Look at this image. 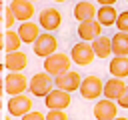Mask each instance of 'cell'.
Here are the masks:
<instances>
[{
	"label": "cell",
	"mask_w": 128,
	"mask_h": 120,
	"mask_svg": "<svg viewBox=\"0 0 128 120\" xmlns=\"http://www.w3.org/2000/svg\"><path fill=\"white\" fill-rule=\"evenodd\" d=\"M0 6H2V0H0Z\"/></svg>",
	"instance_id": "obj_37"
},
{
	"label": "cell",
	"mask_w": 128,
	"mask_h": 120,
	"mask_svg": "<svg viewBox=\"0 0 128 120\" xmlns=\"http://www.w3.org/2000/svg\"><path fill=\"white\" fill-rule=\"evenodd\" d=\"M26 66H28V56H26L22 50L6 54V60H4V68H6L8 72H22Z\"/></svg>",
	"instance_id": "obj_16"
},
{
	"label": "cell",
	"mask_w": 128,
	"mask_h": 120,
	"mask_svg": "<svg viewBox=\"0 0 128 120\" xmlns=\"http://www.w3.org/2000/svg\"><path fill=\"white\" fill-rule=\"evenodd\" d=\"M60 24H62V14H60V10H56V8H44V10L38 14V26H40L42 30L50 32V34H52L54 30H58Z\"/></svg>",
	"instance_id": "obj_7"
},
{
	"label": "cell",
	"mask_w": 128,
	"mask_h": 120,
	"mask_svg": "<svg viewBox=\"0 0 128 120\" xmlns=\"http://www.w3.org/2000/svg\"><path fill=\"white\" fill-rule=\"evenodd\" d=\"M20 46H22V40L18 38L16 30H6V34H4V50H6V54L18 52Z\"/></svg>",
	"instance_id": "obj_22"
},
{
	"label": "cell",
	"mask_w": 128,
	"mask_h": 120,
	"mask_svg": "<svg viewBox=\"0 0 128 120\" xmlns=\"http://www.w3.org/2000/svg\"><path fill=\"white\" fill-rule=\"evenodd\" d=\"M108 72L112 74V78H128V56H114L108 64Z\"/></svg>",
	"instance_id": "obj_17"
},
{
	"label": "cell",
	"mask_w": 128,
	"mask_h": 120,
	"mask_svg": "<svg viewBox=\"0 0 128 120\" xmlns=\"http://www.w3.org/2000/svg\"><path fill=\"white\" fill-rule=\"evenodd\" d=\"M102 88H104V82L100 76H86L82 78V84H80V96L84 100H100L102 96Z\"/></svg>",
	"instance_id": "obj_5"
},
{
	"label": "cell",
	"mask_w": 128,
	"mask_h": 120,
	"mask_svg": "<svg viewBox=\"0 0 128 120\" xmlns=\"http://www.w3.org/2000/svg\"><path fill=\"white\" fill-rule=\"evenodd\" d=\"M20 120H46V116L42 114V112H38V110H32V112H28V114H24Z\"/></svg>",
	"instance_id": "obj_26"
},
{
	"label": "cell",
	"mask_w": 128,
	"mask_h": 120,
	"mask_svg": "<svg viewBox=\"0 0 128 120\" xmlns=\"http://www.w3.org/2000/svg\"><path fill=\"white\" fill-rule=\"evenodd\" d=\"M0 94H4V64H0Z\"/></svg>",
	"instance_id": "obj_28"
},
{
	"label": "cell",
	"mask_w": 128,
	"mask_h": 120,
	"mask_svg": "<svg viewBox=\"0 0 128 120\" xmlns=\"http://www.w3.org/2000/svg\"><path fill=\"white\" fill-rule=\"evenodd\" d=\"M112 54L114 56H128V34L116 32L112 38Z\"/></svg>",
	"instance_id": "obj_21"
},
{
	"label": "cell",
	"mask_w": 128,
	"mask_h": 120,
	"mask_svg": "<svg viewBox=\"0 0 128 120\" xmlns=\"http://www.w3.org/2000/svg\"><path fill=\"white\" fill-rule=\"evenodd\" d=\"M80 84H82V76H80V72H76V70H68V72H64L62 76L54 78V88L64 90V92H68V94L76 92V90L80 88Z\"/></svg>",
	"instance_id": "obj_8"
},
{
	"label": "cell",
	"mask_w": 128,
	"mask_h": 120,
	"mask_svg": "<svg viewBox=\"0 0 128 120\" xmlns=\"http://www.w3.org/2000/svg\"><path fill=\"white\" fill-rule=\"evenodd\" d=\"M116 104H118V108H126V110H128V84H126V88H124L122 96L116 100Z\"/></svg>",
	"instance_id": "obj_27"
},
{
	"label": "cell",
	"mask_w": 128,
	"mask_h": 120,
	"mask_svg": "<svg viewBox=\"0 0 128 120\" xmlns=\"http://www.w3.org/2000/svg\"><path fill=\"white\" fill-rule=\"evenodd\" d=\"M96 6L92 2H76L74 6V18L78 22H86V20H94L96 18Z\"/></svg>",
	"instance_id": "obj_19"
},
{
	"label": "cell",
	"mask_w": 128,
	"mask_h": 120,
	"mask_svg": "<svg viewBox=\"0 0 128 120\" xmlns=\"http://www.w3.org/2000/svg\"><path fill=\"white\" fill-rule=\"evenodd\" d=\"M54 2H66V0H54Z\"/></svg>",
	"instance_id": "obj_35"
},
{
	"label": "cell",
	"mask_w": 128,
	"mask_h": 120,
	"mask_svg": "<svg viewBox=\"0 0 128 120\" xmlns=\"http://www.w3.org/2000/svg\"><path fill=\"white\" fill-rule=\"evenodd\" d=\"M92 114H94L96 120H114L118 116V104L112 102V100L100 98V100H96V104L92 108Z\"/></svg>",
	"instance_id": "obj_11"
},
{
	"label": "cell",
	"mask_w": 128,
	"mask_h": 120,
	"mask_svg": "<svg viewBox=\"0 0 128 120\" xmlns=\"http://www.w3.org/2000/svg\"><path fill=\"white\" fill-rule=\"evenodd\" d=\"M32 48H34V54H36V56L48 58V56H52L54 52H58V40H56L54 34L42 32V34L36 38V42L32 44Z\"/></svg>",
	"instance_id": "obj_3"
},
{
	"label": "cell",
	"mask_w": 128,
	"mask_h": 120,
	"mask_svg": "<svg viewBox=\"0 0 128 120\" xmlns=\"http://www.w3.org/2000/svg\"><path fill=\"white\" fill-rule=\"evenodd\" d=\"M6 108H8V114L14 118H22L24 114H28V112H32V98L30 96H26V94H20V96H12L10 100H8V104H6Z\"/></svg>",
	"instance_id": "obj_10"
},
{
	"label": "cell",
	"mask_w": 128,
	"mask_h": 120,
	"mask_svg": "<svg viewBox=\"0 0 128 120\" xmlns=\"http://www.w3.org/2000/svg\"><path fill=\"white\" fill-rule=\"evenodd\" d=\"M70 102H72V96L64 90H58V88H52L44 98V104L48 110H66L70 106Z\"/></svg>",
	"instance_id": "obj_9"
},
{
	"label": "cell",
	"mask_w": 128,
	"mask_h": 120,
	"mask_svg": "<svg viewBox=\"0 0 128 120\" xmlns=\"http://www.w3.org/2000/svg\"><path fill=\"white\" fill-rule=\"evenodd\" d=\"M126 2H128V0H126Z\"/></svg>",
	"instance_id": "obj_38"
},
{
	"label": "cell",
	"mask_w": 128,
	"mask_h": 120,
	"mask_svg": "<svg viewBox=\"0 0 128 120\" xmlns=\"http://www.w3.org/2000/svg\"><path fill=\"white\" fill-rule=\"evenodd\" d=\"M28 2H32V4H34V2H36V0H28Z\"/></svg>",
	"instance_id": "obj_36"
},
{
	"label": "cell",
	"mask_w": 128,
	"mask_h": 120,
	"mask_svg": "<svg viewBox=\"0 0 128 120\" xmlns=\"http://www.w3.org/2000/svg\"><path fill=\"white\" fill-rule=\"evenodd\" d=\"M0 50H4V34L0 32Z\"/></svg>",
	"instance_id": "obj_30"
},
{
	"label": "cell",
	"mask_w": 128,
	"mask_h": 120,
	"mask_svg": "<svg viewBox=\"0 0 128 120\" xmlns=\"http://www.w3.org/2000/svg\"><path fill=\"white\" fill-rule=\"evenodd\" d=\"M124 88H126V82H124V80H120V78H108V80L104 82L102 96H104L106 100H112V102H116V100L122 96Z\"/></svg>",
	"instance_id": "obj_15"
},
{
	"label": "cell",
	"mask_w": 128,
	"mask_h": 120,
	"mask_svg": "<svg viewBox=\"0 0 128 120\" xmlns=\"http://www.w3.org/2000/svg\"><path fill=\"white\" fill-rule=\"evenodd\" d=\"M114 120H128V118H126V116H116Z\"/></svg>",
	"instance_id": "obj_31"
},
{
	"label": "cell",
	"mask_w": 128,
	"mask_h": 120,
	"mask_svg": "<svg viewBox=\"0 0 128 120\" xmlns=\"http://www.w3.org/2000/svg\"><path fill=\"white\" fill-rule=\"evenodd\" d=\"M78 2H92V0H78Z\"/></svg>",
	"instance_id": "obj_33"
},
{
	"label": "cell",
	"mask_w": 128,
	"mask_h": 120,
	"mask_svg": "<svg viewBox=\"0 0 128 120\" xmlns=\"http://www.w3.org/2000/svg\"><path fill=\"white\" fill-rule=\"evenodd\" d=\"M94 58H96L94 50H92V46L88 42H76L72 46V50H70V60L74 64H78V66H88V64L94 62Z\"/></svg>",
	"instance_id": "obj_6"
},
{
	"label": "cell",
	"mask_w": 128,
	"mask_h": 120,
	"mask_svg": "<svg viewBox=\"0 0 128 120\" xmlns=\"http://www.w3.org/2000/svg\"><path fill=\"white\" fill-rule=\"evenodd\" d=\"M46 120H68V114L64 110H48V114H44Z\"/></svg>",
	"instance_id": "obj_25"
},
{
	"label": "cell",
	"mask_w": 128,
	"mask_h": 120,
	"mask_svg": "<svg viewBox=\"0 0 128 120\" xmlns=\"http://www.w3.org/2000/svg\"><path fill=\"white\" fill-rule=\"evenodd\" d=\"M118 18V12L114 6H100L96 10V22L104 28V26H114Z\"/></svg>",
	"instance_id": "obj_20"
},
{
	"label": "cell",
	"mask_w": 128,
	"mask_h": 120,
	"mask_svg": "<svg viewBox=\"0 0 128 120\" xmlns=\"http://www.w3.org/2000/svg\"><path fill=\"white\" fill-rule=\"evenodd\" d=\"M8 8L12 10V14H14V18L18 22H30V18L36 14L34 12V4L28 2V0H12L8 4Z\"/></svg>",
	"instance_id": "obj_13"
},
{
	"label": "cell",
	"mask_w": 128,
	"mask_h": 120,
	"mask_svg": "<svg viewBox=\"0 0 128 120\" xmlns=\"http://www.w3.org/2000/svg\"><path fill=\"white\" fill-rule=\"evenodd\" d=\"M70 64H72V60H70L68 54H64V52H54L52 56L44 58V72L50 74L52 78H58V76H62L64 72L70 70Z\"/></svg>",
	"instance_id": "obj_1"
},
{
	"label": "cell",
	"mask_w": 128,
	"mask_h": 120,
	"mask_svg": "<svg viewBox=\"0 0 128 120\" xmlns=\"http://www.w3.org/2000/svg\"><path fill=\"white\" fill-rule=\"evenodd\" d=\"M54 88V78L46 72H36L28 80V92L36 98H46V94Z\"/></svg>",
	"instance_id": "obj_2"
},
{
	"label": "cell",
	"mask_w": 128,
	"mask_h": 120,
	"mask_svg": "<svg viewBox=\"0 0 128 120\" xmlns=\"http://www.w3.org/2000/svg\"><path fill=\"white\" fill-rule=\"evenodd\" d=\"M16 34H18V38L22 40V44H34L36 38H38L42 32H40V26L30 20V22H20Z\"/></svg>",
	"instance_id": "obj_14"
},
{
	"label": "cell",
	"mask_w": 128,
	"mask_h": 120,
	"mask_svg": "<svg viewBox=\"0 0 128 120\" xmlns=\"http://www.w3.org/2000/svg\"><path fill=\"white\" fill-rule=\"evenodd\" d=\"M78 36H80V42H94L98 36H102V26L94 20H86V22H80L78 24Z\"/></svg>",
	"instance_id": "obj_12"
},
{
	"label": "cell",
	"mask_w": 128,
	"mask_h": 120,
	"mask_svg": "<svg viewBox=\"0 0 128 120\" xmlns=\"http://www.w3.org/2000/svg\"><path fill=\"white\" fill-rule=\"evenodd\" d=\"M92 50H94V56L96 58H110L112 56V40L108 36H98L94 42H90Z\"/></svg>",
	"instance_id": "obj_18"
},
{
	"label": "cell",
	"mask_w": 128,
	"mask_h": 120,
	"mask_svg": "<svg viewBox=\"0 0 128 120\" xmlns=\"http://www.w3.org/2000/svg\"><path fill=\"white\" fill-rule=\"evenodd\" d=\"M96 2H98L100 6H114L118 0H96Z\"/></svg>",
	"instance_id": "obj_29"
},
{
	"label": "cell",
	"mask_w": 128,
	"mask_h": 120,
	"mask_svg": "<svg viewBox=\"0 0 128 120\" xmlns=\"http://www.w3.org/2000/svg\"><path fill=\"white\" fill-rule=\"evenodd\" d=\"M116 28H118V32H126V34H128V10L118 12V18H116Z\"/></svg>",
	"instance_id": "obj_23"
},
{
	"label": "cell",
	"mask_w": 128,
	"mask_h": 120,
	"mask_svg": "<svg viewBox=\"0 0 128 120\" xmlns=\"http://www.w3.org/2000/svg\"><path fill=\"white\" fill-rule=\"evenodd\" d=\"M0 110H2V98H0Z\"/></svg>",
	"instance_id": "obj_34"
},
{
	"label": "cell",
	"mask_w": 128,
	"mask_h": 120,
	"mask_svg": "<svg viewBox=\"0 0 128 120\" xmlns=\"http://www.w3.org/2000/svg\"><path fill=\"white\" fill-rule=\"evenodd\" d=\"M4 120H12V116H10V114H8V116H6V118H4Z\"/></svg>",
	"instance_id": "obj_32"
},
{
	"label": "cell",
	"mask_w": 128,
	"mask_h": 120,
	"mask_svg": "<svg viewBox=\"0 0 128 120\" xmlns=\"http://www.w3.org/2000/svg\"><path fill=\"white\" fill-rule=\"evenodd\" d=\"M2 22H4V26H6L8 30H12V26H14V22H16V18H14V14H12V10H10L8 6H4V12H2Z\"/></svg>",
	"instance_id": "obj_24"
},
{
	"label": "cell",
	"mask_w": 128,
	"mask_h": 120,
	"mask_svg": "<svg viewBox=\"0 0 128 120\" xmlns=\"http://www.w3.org/2000/svg\"><path fill=\"white\" fill-rule=\"evenodd\" d=\"M28 90V78L22 72H8L4 76V92L12 96H20Z\"/></svg>",
	"instance_id": "obj_4"
}]
</instances>
